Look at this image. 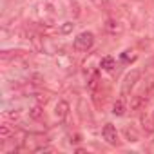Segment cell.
Returning a JSON list of instances; mask_svg holds the SVG:
<instances>
[{
	"mask_svg": "<svg viewBox=\"0 0 154 154\" xmlns=\"http://www.w3.org/2000/svg\"><path fill=\"white\" fill-rule=\"evenodd\" d=\"M93 44H94V35L93 33H89V31H85V33H80L78 36L74 38V49L76 51H80V53H87L91 47H93Z\"/></svg>",
	"mask_w": 154,
	"mask_h": 154,
	"instance_id": "6da1fadb",
	"label": "cell"
},
{
	"mask_svg": "<svg viewBox=\"0 0 154 154\" xmlns=\"http://www.w3.org/2000/svg\"><path fill=\"white\" fill-rule=\"evenodd\" d=\"M140 76H141V72H140V69H132L131 72H127V76L123 78V84H122V96H129L131 94V91H132V87L136 85V82L140 80Z\"/></svg>",
	"mask_w": 154,
	"mask_h": 154,
	"instance_id": "7a4b0ae2",
	"label": "cell"
},
{
	"mask_svg": "<svg viewBox=\"0 0 154 154\" xmlns=\"http://www.w3.org/2000/svg\"><path fill=\"white\" fill-rule=\"evenodd\" d=\"M102 136L109 145H120V138H118V131L112 123H105L102 129Z\"/></svg>",
	"mask_w": 154,
	"mask_h": 154,
	"instance_id": "3957f363",
	"label": "cell"
},
{
	"mask_svg": "<svg viewBox=\"0 0 154 154\" xmlns=\"http://www.w3.org/2000/svg\"><path fill=\"white\" fill-rule=\"evenodd\" d=\"M147 103H149V100L143 94H136L131 98V111H143L147 107Z\"/></svg>",
	"mask_w": 154,
	"mask_h": 154,
	"instance_id": "277c9868",
	"label": "cell"
},
{
	"mask_svg": "<svg viewBox=\"0 0 154 154\" xmlns=\"http://www.w3.org/2000/svg\"><path fill=\"white\" fill-rule=\"evenodd\" d=\"M67 114H69V103H67L65 100H60V102L56 103V107H54V116H56L58 120H65Z\"/></svg>",
	"mask_w": 154,
	"mask_h": 154,
	"instance_id": "5b68a950",
	"label": "cell"
},
{
	"mask_svg": "<svg viewBox=\"0 0 154 154\" xmlns=\"http://www.w3.org/2000/svg\"><path fill=\"white\" fill-rule=\"evenodd\" d=\"M105 27H107V31H109L111 35H120V33L123 31V26H122L120 22H116V20H109V22L105 24Z\"/></svg>",
	"mask_w": 154,
	"mask_h": 154,
	"instance_id": "8992f818",
	"label": "cell"
},
{
	"mask_svg": "<svg viewBox=\"0 0 154 154\" xmlns=\"http://www.w3.org/2000/svg\"><path fill=\"white\" fill-rule=\"evenodd\" d=\"M141 123H143V129H145V132H152V131H154V116H149V114H145V116L141 118Z\"/></svg>",
	"mask_w": 154,
	"mask_h": 154,
	"instance_id": "52a82bcc",
	"label": "cell"
},
{
	"mask_svg": "<svg viewBox=\"0 0 154 154\" xmlns=\"http://www.w3.org/2000/svg\"><path fill=\"white\" fill-rule=\"evenodd\" d=\"M13 134H15L13 127H9V125H0V140H2V141H6L8 138H11Z\"/></svg>",
	"mask_w": 154,
	"mask_h": 154,
	"instance_id": "ba28073f",
	"label": "cell"
},
{
	"mask_svg": "<svg viewBox=\"0 0 154 154\" xmlns=\"http://www.w3.org/2000/svg\"><path fill=\"white\" fill-rule=\"evenodd\" d=\"M125 111H127V107H125L123 100L114 102V105H112V114H116V116H123V114H125Z\"/></svg>",
	"mask_w": 154,
	"mask_h": 154,
	"instance_id": "9c48e42d",
	"label": "cell"
},
{
	"mask_svg": "<svg viewBox=\"0 0 154 154\" xmlns=\"http://www.w3.org/2000/svg\"><path fill=\"white\" fill-rule=\"evenodd\" d=\"M123 134H125V138H127L129 141H138V140H140V134H138V131H136L134 127H125Z\"/></svg>",
	"mask_w": 154,
	"mask_h": 154,
	"instance_id": "30bf717a",
	"label": "cell"
},
{
	"mask_svg": "<svg viewBox=\"0 0 154 154\" xmlns=\"http://www.w3.org/2000/svg\"><path fill=\"white\" fill-rule=\"evenodd\" d=\"M100 67L105 69V71H112L114 69V58L112 56H103L102 62H100Z\"/></svg>",
	"mask_w": 154,
	"mask_h": 154,
	"instance_id": "8fae6325",
	"label": "cell"
},
{
	"mask_svg": "<svg viewBox=\"0 0 154 154\" xmlns=\"http://www.w3.org/2000/svg\"><path fill=\"white\" fill-rule=\"evenodd\" d=\"M29 118H31V120H40V118H44V109H42V105H35V107L29 111Z\"/></svg>",
	"mask_w": 154,
	"mask_h": 154,
	"instance_id": "7c38bea8",
	"label": "cell"
},
{
	"mask_svg": "<svg viewBox=\"0 0 154 154\" xmlns=\"http://www.w3.org/2000/svg\"><path fill=\"white\" fill-rule=\"evenodd\" d=\"M87 85H89L91 91H96V89H98V85H100V74H98V72H94V74L91 76V80H89Z\"/></svg>",
	"mask_w": 154,
	"mask_h": 154,
	"instance_id": "4fadbf2b",
	"label": "cell"
},
{
	"mask_svg": "<svg viewBox=\"0 0 154 154\" xmlns=\"http://www.w3.org/2000/svg\"><path fill=\"white\" fill-rule=\"evenodd\" d=\"M72 26H74V24H71V22H65V24L62 26V29H60V31H62L63 35H67V33H71V31H72Z\"/></svg>",
	"mask_w": 154,
	"mask_h": 154,
	"instance_id": "5bb4252c",
	"label": "cell"
},
{
	"mask_svg": "<svg viewBox=\"0 0 154 154\" xmlns=\"http://www.w3.org/2000/svg\"><path fill=\"white\" fill-rule=\"evenodd\" d=\"M93 2H94V6H98V8L107 6V0H93Z\"/></svg>",
	"mask_w": 154,
	"mask_h": 154,
	"instance_id": "9a60e30c",
	"label": "cell"
},
{
	"mask_svg": "<svg viewBox=\"0 0 154 154\" xmlns=\"http://www.w3.org/2000/svg\"><path fill=\"white\" fill-rule=\"evenodd\" d=\"M152 116H154V112H152Z\"/></svg>",
	"mask_w": 154,
	"mask_h": 154,
	"instance_id": "2e32d148",
	"label": "cell"
}]
</instances>
